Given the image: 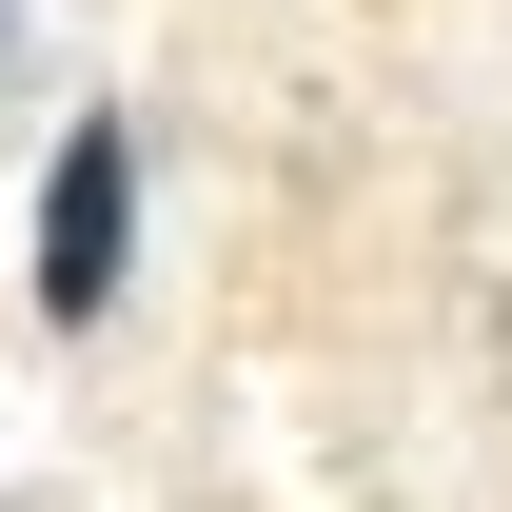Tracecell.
<instances>
[{
    "label": "cell",
    "instance_id": "1",
    "mask_svg": "<svg viewBox=\"0 0 512 512\" xmlns=\"http://www.w3.org/2000/svg\"><path fill=\"white\" fill-rule=\"evenodd\" d=\"M119 276H138V138L119 119H79L60 138V178H40V316H119Z\"/></svg>",
    "mask_w": 512,
    "mask_h": 512
}]
</instances>
